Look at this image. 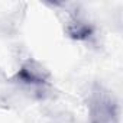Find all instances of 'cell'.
<instances>
[{"instance_id":"cell-3","label":"cell","mask_w":123,"mask_h":123,"mask_svg":"<svg viewBox=\"0 0 123 123\" xmlns=\"http://www.w3.org/2000/svg\"><path fill=\"white\" fill-rule=\"evenodd\" d=\"M65 33L74 41L88 42L94 38V26L80 12H73L65 23Z\"/></svg>"},{"instance_id":"cell-2","label":"cell","mask_w":123,"mask_h":123,"mask_svg":"<svg viewBox=\"0 0 123 123\" xmlns=\"http://www.w3.org/2000/svg\"><path fill=\"white\" fill-rule=\"evenodd\" d=\"M120 107L116 97L101 86H96L88 98L87 123H119Z\"/></svg>"},{"instance_id":"cell-1","label":"cell","mask_w":123,"mask_h":123,"mask_svg":"<svg viewBox=\"0 0 123 123\" xmlns=\"http://www.w3.org/2000/svg\"><path fill=\"white\" fill-rule=\"evenodd\" d=\"M12 83L18 84L26 91H31L35 97L43 98L52 86V78L51 73L39 61L28 58L19 65L18 71L12 75Z\"/></svg>"}]
</instances>
